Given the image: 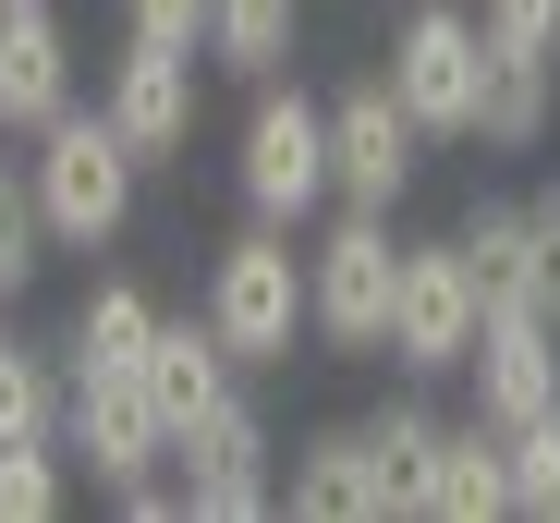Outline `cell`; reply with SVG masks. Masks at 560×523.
Listing matches in <instances>:
<instances>
[{
	"instance_id": "7402d4cb",
	"label": "cell",
	"mask_w": 560,
	"mask_h": 523,
	"mask_svg": "<svg viewBox=\"0 0 560 523\" xmlns=\"http://www.w3.org/2000/svg\"><path fill=\"white\" fill-rule=\"evenodd\" d=\"M500 463H512V511L560 523V402L524 414V426H500Z\"/></svg>"
},
{
	"instance_id": "ffe728a7",
	"label": "cell",
	"mask_w": 560,
	"mask_h": 523,
	"mask_svg": "<svg viewBox=\"0 0 560 523\" xmlns=\"http://www.w3.org/2000/svg\"><path fill=\"white\" fill-rule=\"evenodd\" d=\"M0 439H61V354L0 341Z\"/></svg>"
},
{
	"instance_id": "4fadbf2b",
	"label": "cell",
	"mask_w": 560,
	"mask_h": 523,
	"mask_svg": "<svg viewBox=\"0 0 560 523\" xmlns=\"http://www.w3.org/2000/svg\"><path fill=\"white\" fill-rule=\"evenodd\" d=\"M280 511H305V523H390L378 451H365V414H353V426H317V439L280 463Z\"/></svg>"
},
{
	"instance_id": "7a4b0ae2",
	"label": "cell",
	"mask_w": 560,
	"mask_h": 523,
	"mask_svg": "<svg viewBox=\"0 0 560 523\" xmlns=\"http://www.w3.org/2000/svg\"><path fill=\"white\" fill-rule=\"evenodd\" d=\"M196 317L232 341V366H293V341H305V243L280 231V219H244L220 255H208V281H196Z\"/></svg>"
},
{
	"instance_id": "6da1fadb",
	"label": "cell",
	"mask_w": 560,
	"mask_h": 523,
	"mask_svg": "<svg viewBox=\"0 0 560 523\" xmlns=\"http://www.w3.org/2000/svg\"><path fill=\"white\" fill-rule=\"evenodd\" d=\"M25 146H37V158H25V195H37L49 243L98 255V243H122V231H135V183H147V158H135L98 110H61V122H37Z\"/></svg>"
},
{
	"instance_id": "9c48e42d",
	"label": "cell",
	"mask_w": 560,
	"mask_h": 523,
	"mask_svg": "<svg viewBox=\"0 0 560 523\" xmlns=\"http://www.w3.org/2000/svg\"><path fill=\"white\" fill-rule=\"evenodd\" d=\"M476 329H488V305H476V281H463V243H451V231H439V243H402L390 341H378V354H390L402 378H463Z\"/></svg>"
},
{
	"instance_id": "44dd1931",
	"label": "cell",
	"mask_w": 560,
	"mask_h": 523,
	"mask_svg": "<svg viewBox=\"0 0 560 523\" xmlns=\"http://www.w3.org/2000/svg\"><path fill=\"white\" fill-rule=\"evenodd\" d=\"M427 439H439V414H427L415 390H390L378 414H365V451H378V487H390V511H415V475H427Z\"/></svg>"
},
{
	"instance_id": "d4e9b609",
	"label": "cell",
	"mask_w": 560,
	"mask_h": 523,
	"mask_svg": "<svg viewBox=\"0 0 560 523\" xmlns=\"http://www.w3.org/2000/svg\"><path fill=\"white\" fill-rule=\"evenodd\" d=\"M524 305L560 329V183H548V195H524Z\"/></svg>"
},
{
	"instance_id": "52a82bcc",
	"label": "cell",
	"mask_w": 560,
	"mask_h": 523,
	"mask_svg": "<svg viewBox=\"0 0 560 523\" xmlns=\"http://www.w3.org/2000/svg\"><path fill=\"white\" fill-rule=\"evenodd\" d=\"M61 463H85L110 499L171 463V426H159L135 366H61Z\"/></svg>"
},
{
	"instance_id": "8992f818",
	"label": "cell",
	"mask_w": 560,
	"mask_h": 523,
	"mask_svg": "<svg viewBox=\"0 0 560 523\" xmlns=\"http://www.w3.org/2000/svg\"><path fill=\"white\" fill-rule=\"evenodd\" d=\"M171 487H183L196 523H268V511H280V439H268L256 390L208 402V414L171 439Z\"/></svg>"
},
{
	"instance_id": "ba28073f",
	"label": "cell",
	"mask_w": 560,
	"mask_h": 523,
	"mask_svg": "<svg viewBox=\"0 0 560 523\" xmlns=\"http://www.w3.org/2000/svg\"><path fill=\"white\" fill-rule=\"evenodd\" d=\"M415 170H427V134L415 110L390 98V73H353L341 98H329V207H402L415 195Z\"/></svg>"
},
{
	"instance_id": "cb8c5ba5",
	"label": "cell",
	"mask_w": 560,
	"mask_h": 523,
	"mask_svg": "<svg viewBox=\"0 0 560 523\" xmlns=\"http://www.w3.org/2000/svg\"><path fill=\"white\" fill-rule=\"evenodd\" d=\"M37 269H49V219H37V195H25V158H0V305H13Z\"/></svg>"
},
{
	"instance_id": "484cf974",
	"label": "cell",
	"mask_w": 560,
	"mask_h": 523,
	"mask_svg": "<svg viewBox=\"0 0 560 523\" xmlns=\"http://www.w3.org/2000/svg\"><path fill=\"white\" fill-rule=\"evenodd\" d=\"M476 25H488V49H548L560 61V0H476Z\"/></svg>"
},
{
	"instance_id": "8fae6325",
	"label": "cell",
	"mask_w": 560,
	"mask_h": 523,
	"mask_svg": "<svg viewBox=\"0 0 560 523\" xmlns=\"http://www.w3.org/2000/svg\"><path fill=\"white\" fill-rule=\"evenodd\" d=\"M463 390H476V426H524L560 402V329L536 305H488L476 354H463Z\"/></svg>"
},
{
	"instance_id": "603a6c76",
	"label": "cell",
	"mask_w": 560,
	"mask_h": 523,
	"mask_svg": "<svg viewBox=\"0 0 560 523\" xmlns=\"http://www.w3.org/2000/svg\"><path fill=\"white\" fill-rule=\"evenodd\" d=\"M61 499H73L61 439H0V523H49Z\"/></svg>"
},
{
	"instance_id": "5b68a950",
	"label": "cell",
	"mask_w": 560,
	"mask_h": 523,
	"mask_svg": "<svg viewBox=\"0 0 560 523\" xmlns=\"http://www.w3.org/2000/svg\"><path fill=\"white\" fill-rule=\"evenodd\" d=\"M390 281H402V243L378 207H329L305 243V341L329 354H378L390 341Z\"/></svg>"
},
{
	"instance_id": "ac0fdd59",
	"label": "cell",
	"mask_w": 560,
	"mask_h": 523,
	"mask_svg": "<svg viewBox=\"0 0 560 523\" xmlns=\"http://www.w3.org/2000/svg\"><path fill=\"white\" fill-rule=\"evenodd\" d=\"M463 243V281H476V305H524V195H476L451 219Z\"/></svg>"
},
{
	"instance_id": "5bb4252c",
	"label": "cell",
	"mask_w": 560,
	"mask_h": 523,
	"mask_svg": "<svg viewBox=\"0 0 560 523\" xmlns=\"http://www.w3.org/2000/svg\"><path fill=\"white\" fill-rule=\"evenodd\" d=\"M135 378H147V402H159V426H171V439H183L208 402H232V390H244L232 341H220L208 317H159V329H147V354H135Z\"/></svg>"
},
{
	"instance_id": "30bf717a",
	"label": "cell",
	"mask_w": 560,
	"mask_h": 523,
	"mask_svg": "<svg viewBox=\"0 0 560 523\" xmlns=\"http://www.w3.org/2000/svg\"><path fill=\"white\" fill-rule=\"evenodd\" d=\"M98 122L159 170L196 146V49H159V37H122L110 73H98Z\"/></svg>"
},
{
	"instance_id": "2e32d148",
	"label": "cell",
	"mask_w": 560,
	"mask_h": 523,
	"mask_svg": "<svg viewBox=\"0 0 560 523\" xmlns=\"http://www.w3.org/2000/svg\"><path fill=\"white\" fill-rule=\"evenodd\" d=\"M548 122H560V61H548V49H488L476 146H488V158H524V146H536Z\"/></svg>"
},
{
	"instance_id": "7c38bea8",
	"label": "cell",
	"mask_w": 560,
	"mask_h": 523,
	"mask_svg": "<svg viewBox=\"0 0 560 523\" xmlns=\"http://www.w3.org/2000/svg\"><path fill=\"white\" fill-rule=\"evenodd\" d=\"M73 110V25L49 0H0V134H37Z\"/></svg>"
},
{
	"instance_id": "3957f363",
	"label": "cell",
	"mask_w": 560,
	"mask_h": 523,
	"mask_svg": "<svg viewBox=\"0 0 560 523\" xmlns=\"http://www.w3.org/2000/svg\"><path fill=\"white\" fill-rule=\"evenodd\" d=\"M390 98L415 110L427 146H476V98H488V25L476 0H415V13L390 25Z\"/></svg>"
},
{
	"instance_id": "d6986e66",
	"label": "cell",
	"mask_w": 560,
	"mask_h": 523,
	"mask_svg": "<svg viewBox=\"0 0 560 523\" xmlns=\"http://www.w3.org/2000/svg\"><path fill=\"white\" fill-rule=\"evenodd\" d=\"M147 329H159V305H147L135 281H98V293L73 305V329H61V366H135Z\"/></svg>"
},
{
	"instance_id": "4316f807",
	"label": "cell",
	"mask_w": 560,
	"mask_h": 523,
	"mask_svg": "<svg viewBox=\"0 0 560 523\" xmlns=\"http://www.w3.org/2000/svg\"><path fill=\"white\" fill-rule=\"evenodd\" d=\"M122 37H159V49L208 61V0H122Z\"/></svg>"
},
{
	"instance_id": "277c9868",
	"label": "cell",
	"mask_w": 560,
	"mask_h": 523,
	"mask_svg": "<svg viewBox=\"0 0 560 523\" xmlns=\"http://www.w3.org/2000/svg\"><path fill=\"white\" fill-rule=\"evenodd\" d=\"M232 195L244 219H280V231H305L329 207V98H305V85H256V110L232 134Z\"/></svg>"
},
{
	"instance_id": "e0dca14e",
	"label": "cell",
	"mask_w": 560,
	"mask_h": 523,
	"mask_svg": "<svg viewBox=\"0 0 560 523\" xmlns=\"http://www.w3.org/2000/svg\"><path fill=\"white\" fill-rule=\"evenodd\" d=\"M293 37H305V0H208V61L244 85H268L293 61Z\"/></svg>"
},
{
	"instance_id": "9a60e30c",
	"label": "cell",
	"mask_w": 560,
	"mask_h": 523,
	"mask_svg": "<svg viewBox=\"0 0 560 523\" xmlns=\"http://www.w3.org/2000/svg\"><path fill=\"white\" fill-rule=\"evenodd\" d=\"M512 511V463H500V426L476 414H439V439H427V475H415V523H500Z\"/></svg>"
},
{
	"instance_id": "83f0119b",
	"label": "cell",
	"mask_w": 560,
	"mask_h": 523,
	"mask_svg": "<svg viewBox=\"0 0 560 523\" xmlns=\"http://www.w3.org/2000/svg\"><path fill=\"white\" fill-rule=\"evenodd\" d=\"M0 341H13V329H0Z\"/></svg>"
}]
</instances>
